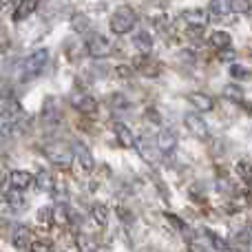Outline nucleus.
Listing matches in <instances>:
<instances>
[{
  "label": "nucleus",
  "instance_id": "obj_1",
  "mask_svg": "<svg viewBox=\"0 0 252 252\" xmlns=\"http://www.w3.org/2000/svg\"><path fill=\"white\" fill-rule=\"evenodd\" d=\"M109 27H111V31H113V33H118V35L128 33V31L135 27V11L130 7H120L118 11L111 16Z\"/></svg>",
  "mask_w": 252,
  "mask_h": 252
},
{
  "label": "nucleus",
  "instance_id": "obj_2",
  "mask_svg": "<svg viewBox=\"0 0 252 252\" xmlns=\"http://www.w3.org/2000/svg\"><path fill=\"white\" fill-rule=\"evenodd\" d=\"M49 62V51L47 49H35L29 58L25 60V78H35L47 69Z\"/></svg>",
  "mask_w": 252,
  "mask_h": 252
},
{
  "label": "nucleus",
  "instance_id": "obj_3",
  "mask_svg": "<svg viewBox=\"0 0 252 252\" xmlns=\"http://www.w3.org/2000/svg\"><path fill=\"white\" fill-rule=\"evenodd\" d=\"M44 153H47V157L56 166H64L66 168V166L73 161V153H71L64 144H49V146H44Z\"/></svg>",
  "mask_w": 252,
  "mask_h": 252
},
{
  "label": "nucleus",
  "instance_id": "obj_4",
  "mask_svg": "<svg viewBox=\"0 0 252 252\" xmlns=\"http://www.w3.org/2000/svg\"><path fill=\"white\" fill-rule=\"evenodd\" d=\"M184 122H186V128L195 135L197 139H208V126L201 120L199 113H186L184 115Z\"/></svg>",
  "mask_w": 252,
  "mask_h": 252
},
{
  "label": "nucleus",
  "instance_id": "obj_5",
  "mask_svg": "<svg viewBox=\"0 0 252 252\" xmlns=\"http://www.w3.org/2000/svg\"><path fill=\"white\" fill-rule=\"evenodd\" d=\"M87 51H89V56H93V58H104L111 53V42L104 35H91V38L87 40Z\"/></svg>",
  "mask_w": 252,
  "mask_h": 252
},
{
  "label": "nucleus",
  "instance_id": "obj_6",
  "mask_svg": "<svg viewBox=\"0 0 252 252\" xmlns=\"http://www.w3.org/2000/svg\"><path fill=\"white\" fill-rule=\"evenodd\" d=\"M73 157L78 159V164L82 166V170H87V173H91L93 168H95V159H93V155H91V151H89L84 144H75L73 146Z\"/></svg>",
  "mask_w": 252,
  "mask_h": 252
},
{
  "label": "nucleus",
  "instance_id": "obj_7",
  "mask_svg": "<svg viewBox=\"0 0 252 252\" xmlns=\"http://www.w3.org/2000/svg\"><path fill=\"white\" fill-rule=\"evenodd\" d=\"M31 182H33V175L27 173V170H11L9 173V186L13 190H27L31 186Z\"/></svg>",
  "mask_w": 252,
  "mask_h": 252
},
{
  "label": "nucleus",
  "instance_id": "obj_8",
  "mask_svg": "<svg viewBox=\"0 0 252 252\" xmlns=\"http://www.w3.org/2000/svg\"><path fill=\"white\" fill-rule=\"evenodd\" d=\"M188 102H190L197 111H206V113L215 109V100H213V97L206 95V93H199V91L188 93Z\"/></svg>",
  "mask_w": 252,
  "mask_h": 252
},
{
  "label": "nucleus",
  "instance_id": "obj_9",
  "mask_svg": "<svg viewBox=\"0 0 252 252\" xmlns=\"http://www.w3.org/2000/svg\"><path fill=\"white\" fill-rule=\"evenodd\" d=\"M175 146H177V133L173 128H164L157 135V148L161 153H170Z\"/></svg>",
  "mask_w": 252,
  "mask_h": 252
},
{
  "label": "nucleus",
  "instance_id": "obj_10",
  "mask_svg": "<svg viewBox=\"0 0 252 252\" xmlns=\"http://www.w3.org/2000/svg\"><path fill=\"white\" fill-rule=\"evenodd\" d=\"M115 137H118V142L122 144L124 148H133L135 146V135L126 124H115Z\"/></svg>",
  "mask_w": 252,
  "mask_h": 252
},
{
  "label": "nucleus",
  "instance_id": "obj_11",
  "mask_svg": "<svg viewBox=\"0 0 252 252\" xmlns=\"http://www.w3.org/2000/svg\"><path fill=\"white\" fill-rule=\"evenodd\" d=\"M230 33L228 31H213L210 33V44H213L215 49H219V51H226V49H230Z\"/></svg>",
  "mask_w": 252,
  "mask_h": 252
},
{
  "label": "nucleus",
  "instance_id": "obj_12",
  "mask_svg": "<svg viewBox=\"0 0 252 252\" xmlns=\"http://www.w3.org/2000/svg\"><path fill=\"white\" fill-rule=\"evenodd\" d=\"M91 215L97 226L104 228L106 223H109V208H106V204H102V201H95V204L91 206Z\"/></svg>",
  "mask_w": 252,
  "mask_h": 252
},
{
  "label": "nucleus",
  "instance_id": "obj_13",
  "mask_svg": "<svg viewBox=\"0 0 252 252\" xmlns=\"http://www.w3.org/2000/svg\"><path fill=\"white\" fill-rule=\"evenodd\" d=\"M51 221H53V226H58V228H64L66 223H69V210H66V206L60 204L51 210Z\"/></svg>",
  "mask_w": 252,
  "mask_h": 252
},
{
  "label": "nucleus",
  "instance_id": "obj_14",
  "mask_svg": "<svg viewBox=\"0 0 252 252\" xmlns=\"http://www.w3.org/2000/svg\"><path fill=\"white\" fill-rule=\"evenodd\" d=\"M38 9V2H29V0H25V2H18L16 4V11H13V18L16 20H25L27 16H31V13Z\"/></svg>",
  "mask_w": 252,
  "mask_h": 252
},
{
  "label": "nucleus",
  "instance_id": "obj_15",
  "mask_svg": "<svg viewBox=\"0 0 252 252\" xmlns=\"http://www.w3.org/2000/svg\"><path fill=\"white\" fill-rule=\"evenodd\" d=\"M13 246H16L18 250L31 248V244H29V230H27V228H18V230L13 232Z\"/></svg>",
  "mask_w": 252,
  "mask_h": 252
},
{
  "label": "nucleus",
  "instance_id": "obj_16",
  "mask_svg": "<svg viewBox=\"0 0 252 252\" xmlns=\"http://www.w3.org/2000/svg\"><path fill=\"white\" fill-rule=\"evenodd\" d=\"M75 106H78L82 113H95L97 111V102H95V97H91V95H84V97H80L78 102H75Z\"/></svg>",
  "mask_w": 252,
  "mask_h": 252
},
{
  "label": "nucleus",
  "instance_id": "obj_17",
  "mask_svg": "<svg viewBox=\"0 0 252 252\" xmlns=\"http://www.w3.org/2000/svg\"><path fill=\"white\" fill-rule=\"evenodd\" d=\"M235 170L246 184H250L252 186V164H248V161H237Z\"/></svg>",
  "mask_w": 252,
  "mask_h": 252
},
{
  "label": "nucleus",
  "instance_id": "obj_18",
  "mask_svg": "<svg viewBox=\"0 0 252 252\" xmlns=\"http://www.w3.org/2000/svg\"><path fill=\"white\" fill-rule=\"evenodd\" d=\"M184 18H186L188 27H206V22H208V18H206L204 13H199V11L184 13Z\"/></svg>",
  "mask_w": 252,
  "mask_h": 252
},
{
  "label": "nucleus",
  "instance_id": "obj_19",
  "mask_svg": "<svg viewBox=\"0 0 252 252\" xmlns=\"http://www.w3.org/2000/svg\"><path fill=\"white\" fill-rule=\"evenodd\" d=\"M135 44H139L144 51H148V49L153 47V35L148 33V31H142V33L135 35Z\"/></svg>",
  "mask_w": 252,
  "mask_h": 252
},
{
  "label": "nucleus",
  "instance_id": "obj_20",
  "mask_svg": "<svg viewBox=\"0 0 252 252\" xmlns=\"http://www.w3.org/2000/svg\"><path fill=\"white\" fill-rule=\"evenodd\" d=\"M230 75H232V78H235V80H250V78H252V71H250V69H246V66L232 64Z\"/></svg>",
  "mask_w": 252,
  "mask_h": 252
},
{
  "label": "nucleus",
  "instance_id": "obj_21",
  "mask_svg": "<svg viewBox=\"0 0 252 252\" xmlns=\"http://www.w3.org/2000/svg\"><path fill=\"white\" fill-rule=\"evenodd\" d=\"M223 97H228V100H235V102H241L244 100V91H241V87H226L223 89Z\"/></svg>",
  "mask_w": 252,
  "mask_h": 252
},
{
  "label": "nucleus",
  "instance_id": "obj_22",
  "mask_svg": "<svg viewBox=\"0 0 252 252\" xmlns=\"http://www.w3.org/2000/svg\"><path fill=\"white\" fill-rule=\"evenodd\" d=\"M206 235H208V239H210V244H213V248H215V250H223V252L230 250L228 241H223L219 235H215V232H206Z\"/></svg>",
  "mask_w": 252,
  "mask_h": 252
},
{
  "label": "nucleus",
  "instance_id": "obj_23",
  "mask_svg": "<svg viewBox=\"0 0 252 252\" xmlns=\"http://www.w3.org/2000/svg\"><path fill=\"white\" fill-rule=\"evenodd\" d=\"M210 11H213V16H223L226 11H230V2H221V0H215V2H210Z\"/></svg>",
  "mask_w": 252,
  "mask_h": 252
},
{
  "label": "nucleus",
  "instance_id": "obj_24",
  "mask_svg": "<svg viewBox=\"0 0 252 252\" xmlns=\"http://www.w3.org/2000/svg\"><path fill=\"white\" fill-rule=\"evenodd\" d=\"M71 25H73L75 31H84V29H89V18L82 16V13H75L73 20H71Z\"/></svg>",
  "mask_w": 252,
  "mask_h": 252
},
{
  "label": "nucleus",
  "instance_id": "obj_25",
  "mask_svg": "<svg viewBox=\"0 0 252 252\" xmlns=\"http://www.w3.org/2000/svg\"><path fill=\"white\" fill-rule=\"evenodd\" d=\"M31 252H53V244L51 241H33Z\"/></svg>",
  "mask_w": 252,
  "mask_h": 252
},
{
  "label": "nucleus",
  "instance_id": "obj_26",
  "mask_svg": "<svg viewBox=\"0 0 252 252\" xmlns=\"http://www.w3.org/2000/svg\"><path fill=\"white\" fill-rule=\"evenodd\" d=\"M38 186L40 188H53V182L47 173H38Z\"/></svg>",
  "mask_w": 252,
  "mask_h": 252
},
{
  "label": "nucleus",
  "instance_id": "obj_27",
  "mask_svg": "<svg viewBox=\"0 0 252 252\" xmlns=\"http://www.w3.org/2000/svg\"><path fill=\"white\" fill-rule=\"evenodd\" d=\"M252 9L250 2H230V11H248Z\"/></svg>",
  "mask_w": 252,
  "mask_h": 252
},
{
  "label": "nucleus",
  "instance_id": "obj_28",
  "mask_svg": "<svg viewBox=\"0 0 252 252\" xmlns=\"http://www.w3.org/2000/svg\"><path fill=\"white\" fill-rule=\"evenodd\" d=\"M118 75H122V78H128V75H133V69L126 64H120L118 66Z\"/></svg>",
  "mask_w": 252,
  "mask_h": 252
},
{
  "label": "nucleus",
  "instance_id": "obj_29",
  "mask_svg": "<svg viewBox=\"0 0 252 252\" xmlns=\"http://www.w3.org/2000/svg\"><path fill=\"white\" fill-rule=\"evenodd\" d=\"M38 219H40V221H44V219H51V208H40Z\"/></svg>",
  "mask_w": 252,
  "mask_h": 252
},
{
  "label": "nucleus",
  "instance_id": "obj_30",
  "mask_svg": "<svg viewBox=\"0 0 252 252\" xmlns=\"http://www.w3.org/2000/svg\"><path fill=\"white\" fill-rule=\"evenodd\" d=\"M219 58H221V60H235V51H232V49H226V51L219 53Z\"/></svg>",
  "mask_w": 252,
  "mask_h": 252
},
{
  "label": "nucleus",
  "instance_id": "obj_31",
  "mask_svg": "<svg viewBox=\"0 0 252 252\" xmlns=\"http://www.w3.org/2000/svg\"><path fill=\"white\" fill-rule=\"evenodd\" d=\"M4 142H7V133H4V130H0V148L4 146Z\"/></svg>",
  "mask_w": 252,
  "mask_h": 252
},
{
  "label": "nucleus",
  "instance_id": "obj_32",
  "mask_svg": "<svg viewBox=\"0 0 252 252\" xmlns=\"http://www.w3.org/2000/svg\"><path fill=\"white\" fill-rule=\"evenodd\" d=\"M190 252H206V250H199V248H197V244H192L190 246Z\"/></svg>",
  "mask_w": 252,
  "mask_h": 252
}]
</instances>
